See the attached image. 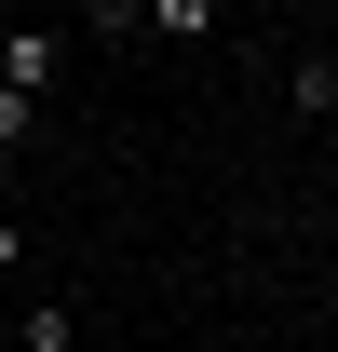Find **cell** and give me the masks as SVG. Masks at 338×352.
Masks as SVG:
<instances>
[{
  "label": "cell",
  "mask_w": 338,
  "mask_h": 352,
  "mask_svg": "<svg viewBox=\"0 0 338 352\" xmlns=\"http://www.w3.org/2000/svg\"><path fill=\"white\" fill-rule=\"evenodd\" d=\"M68 339H82V325H68L54 298H27V352H68Z\"/></svg>",
  "instance_id": "obj_5"
},
{
  "label": "cell",
  "mask_w": 338,
  "mask_h": 352,
  "mask_svg": "<svg viewBox=\"0 0 338 352\" xmlns=\"http://www.w3.org/2000/svg\"><path fill=\"white\" fill-rule=\"evenodd\" d=\"M54 68H68V54H54V41H41V28H14V41H0V82H14V95H41V82H54Z\"/></svg>",
  "instance_id": "obj_1"
},
{
  "label": "cell",
  "mask_w": 338,
  "mask_h": 352,
  "mask_svg": "<svg viewBox=\"0 0 338 352\" xmlns=\"http://www.w3.org/2000/svg\"><path fill=\"white\" fill-rule=\"evenodd\" d=\"M27 135H41V95H14V82H0V149H27Z\"/></svg>",
  "instance_id": "obj_4"
},
{
  "label": "cell",
  "mask_w": 338,
  "mask_h": 352,
  "mask_svg": "<svg viewBox=\"0 0 338 352\" xmlns=\"http://www.w3.org/2000/svg\"><path fill=\"white\" fill-rule=\"evenodd\" d=\"M0 271H14V217H0Z\"/></svg>",
  "instance_id": "obj_6"
},
{
  "label": "cell",
  "mask_w": 338,
  "mask_h": 352,
  "mask_svg": "<svg viewBox=\"0 0 338 352\" xmlns=\"http://www.w3.org/2000/svg\"><path fill=\"white\" fill-rule=\"evenodd\" d=\"M135 28H149V41H203L216 0H135Z\"/></svg>",
  "instance_id": "obj_2"
},
{
  "label": "cell",
  "mask_w": 338,
  "mask_h": 352,
  "mask_svg": "<svg viewBox=\"0 0 338 352\" xmlns=\"http://www.w3.org/2000/svg\"><path fill=\"white\" fill-rule=\"evenodd\" d=\"M284 95H297V109H311V122H325V109H338V54H311V68H297Z\"/></svg>",
  "instance_id": "obj_3"
}]
</instances>
